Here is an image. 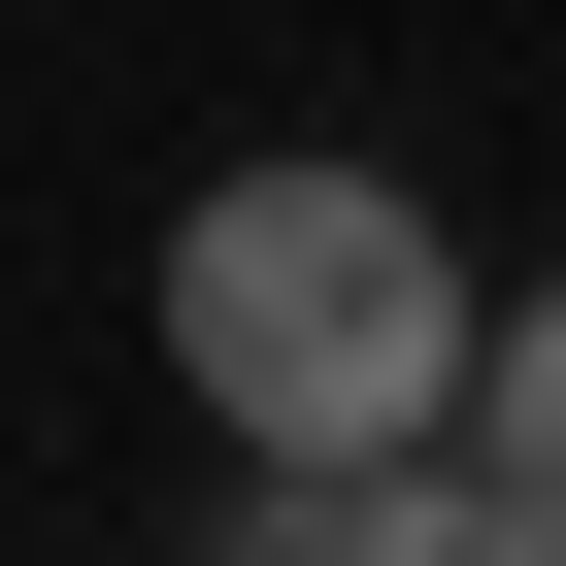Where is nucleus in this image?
I'll list each match as a JSON object with an SVG mask.
<instances>
[{"label":"nucleus","instance_id":"obj_1","mask_svg":"<svg viewBox=\"0 0 566 566\" xmlns=\"http://www.w3.org/2000/svg\"><path fill=\"white\" fill-rule=\"evenodd\" d=\"M467 233L400 200V167H200L167 200V367H200V433L233 467H400V433H467Z\"/></svg>","mask_w":566,"mask_h":566},{"label":"nucleus","instance_id":"obj_2","mask_svg":"<svg viewBox=\"0 0 566 566\" xmlns=\"http://www.w3.org/2000/svg\"><path fill=\"white\" fill-rule=\"evenodd\" d=\"M334 566H566V533H533L467 433H400V467H334Z\"/></svg>","mask_w":566,"mask_h":566},{"label":"nucleus","instance_id":"obj_3","mask_svg":"<svg viewBox=\"0 0 566 566\" xmlns=\"http://www.w3.org/2000/svg\"><path fill=\"white\" fill-rule=\"evenodd\" d=\"M467 467L566 533V301H500V334H467Z\"/></svg>","mask_w":566,"mask_h":566}]
</instances>
